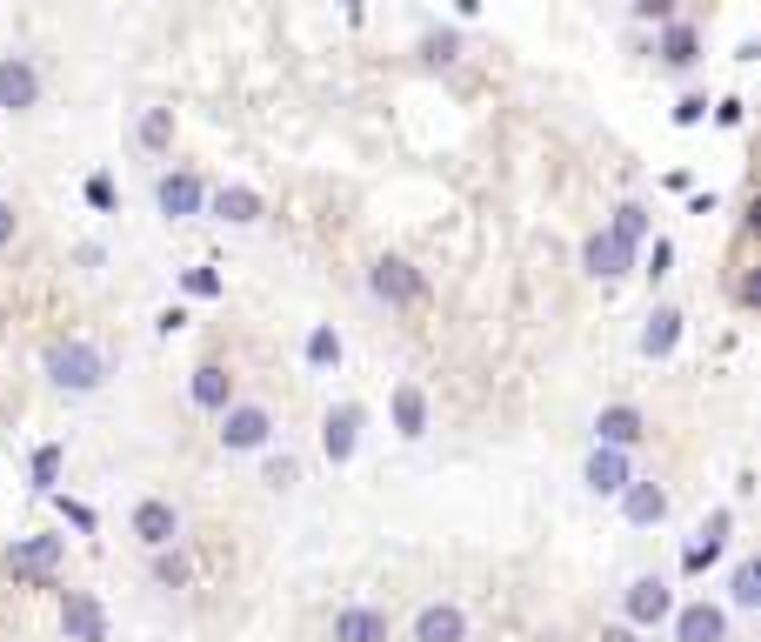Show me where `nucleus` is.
<instances>
[{
    "label": "nucleus",
    "instance_id": "nucleus-1",
    "mask_svg": "<svg viewBox=\"0 0 761 642\" xmlns=\"http://www.w3.org/2000/svg\"><path fill=\"white\" fill-rule=\"evenodd\" d=\"M47 381H54V388H67V395H94V388L108 381V355H101L94 342L67 335V342H54V348H47Z\"/></svg>",
    "mask_w": 761,
    "mask_h": 642
},
{
    "label": "nucleus",
    "instance_id": "nucleus-2",
    "mask_svg": "<svg viewBox=\"0 0 761 642\" xmlns=\"http://www.w3.org/2000/svg\"><path fill=\"white\" fill-rule=\"evenodd\" d=\"M275 442V416L261 409V401H227L221 409V449L227 455H254Z\"/></svg>",
    "mask_w": 761,
    "mask_h": 642
},
{
    "label": "nucleus",
    "instance_id": "nucleus-3",
    "mask_svg": "<svg viewBox=\"0 0 761 642\" xmlns=\"http://www.w3.org/2000/svg\"><path fill=\"white\" fill-rule=\"evenodd\" d=\"M368 288H374V301H388V308H414V301H421V275H414L401 255H381V262L368 268Z\"/></svg>",
    "mask_w": 761,
    "mask_h": 642
},
{
    "label": "nucleus",
    "instance_id": "nucleus-4",
    "mask_svg": "<svg viewBox=\"0 0 761 642\" xmlns=\"http://www.w3.org/2000/svg\"><path fill=\"white\" fill-rule=\"evenodd\" d=\"M355 442H361V409H355V401H342V409L321 416V455H327L334 468L355 462Z\"/></svg>",
    "mask_w": 761,
    "mask_h": 642
},
{
    "label": "nucleus",
    "instance_id": "nucleus-5",
    "mask_svg": "<svg viewBox=\"0 0 761 642\" xmlns=\"http://www.w3.org/2000/svg\"><path fill=\"white\" fill-rule=\"evenodd\" d=\"M60 635H67V642H108V609H101L88 589H67V602H60Z\"/></svg>",
    "mask_w": 761,
    "mask_h": 642
},
{
    "label": "nucleus",
    "instance_id": "nucleus-6",
    "mask_svg": "<svg viewBox=\"0 0 761 642\" xmlns=\"http://www.w3.org/2000/svg\"><path fill=\"white\" fill-rule=\"evenodd\" d=\"M8 569L27 576V583H47V576L60 569V535H21V542L8 549Z\"/></svg>",
    "mask_w": 761,
    "mask_h": 642
},
{
    "label": "nucleus",
    "instance_id": "nucleus-7",
    "mask_svg": "<svg viewBox=\"0 0 761 642\" xmlns=\"http://www.w3.org/2000/svg\"><path fill=\"white\" fill-rule=\"evenodd\" d=\"M622 609H628V629H654V622L674 609V596H668V583H661V576H635V583H628V596H622Z\"/></svg>",
    "mask_w": 761,
    "mask_h": 642
},
{
    "label": "nucleus",
    "instance_id": "nucleus-8",
    "mask_svg": "<svg viewBox=\"0 0 761 642\" xmlns=\"http://www.w3.org/2000/svg\"><path fill=\"white\" fill-rule=\"evenodd\" d=\"M34 101H41V74H34V60L8 54V60H0V108H8V114H27Z\"/></svg>",
    "mask_w": 761,
    "mask_h": 642
},
{
    "label": "nucleus",
    "instance_id": "nucleus-9",
    "mask_svg": "<svg viewBox=\"0 0 761 642\" xmlns=\"http://www.w3.org/2000/svg\"><path fill=\"white\" fill-rule=\"evenodd\" d=\"M581 268L595 275V281H622V275L635 268V248H622L615 234H587V241H581Z\"/></svg>",
    "mask_w": 761,
    "mask_h": 642
},
{
    "label": "nucleus",
    "instance_id": "nucleus-10",
    "mask_svg": "<svg viewBox=\"0 0 761 642\" xmlns=\"http://www.w3.org/2000/svg\"><path fill=\"white\" fill-rule=\"evenodd\" d=\"M641 435H648V422H641V409H628V401H615V409L595 416V449H622L628 455Z\"/></svg>",
    "mask_w": 761,
    "mask_h": 642
},
{
    "label": "nucleus",
    "instance_id": "nucleus-11",
    "mask_svg": "<svg viewBox=\"0 0 761 642\" xmlns=\"http://www.w3.org/2000/svg\"><path fill=\"white\" fill-rule=\"evenodd\" d=\"M622 516H628L635 529H654V522L668 516V489H661V482L628 475V489H622Z\"/></svg>",
    "mask_w": 761,
    "mask_h": 642
},
{
    "label": "nucleus",
    "instance_id": "nucleus-12",
    "mask_svg": "<svg viewBox=\"0 0 761 642\" xmlns=\"http://www.w3.org/2000/svg\"><path fill=\"white\" fill-rule=\"evenodd\" d=\"M414 642H468V616L461 602H428L414 616Z\"/></svg>",
    "mask_w": 761,
    "mask_h": 642
},
{
    "label": "nucleus",
    "instance_id": "nucleus-13",
    "mask_svg": "<svg viewBox=\"0 0 761 642\" xmlns=\"http://www.w3.org/2000/svg\"><path fill=\"white\" fill-rule=\"evenodd\" d=\"M134 535L147 542V549H175V535H181V516H175V502H141L134 509Z\"/></svg>",
    "mask_w": 761,
    "mask_h": 642
},
{
    "label": "nucleus",
    "instance_id": "nucleus-14",
    "mask_svg": "<svg viewBox=\"0 0 761 642\" xmlns=\"http://www.w3.org/2000/svg\"><path fill=\"white\" fill-rule=\"evenodd\" d=\"M154 201H160V214L167 221H188V214H201V181L194 175H160V188H154Z\"/></svg>",
    "mask_w": 761,
    "mask_h": 642
},
{
    "label": "nucleus",
    "instance_id": "nucleus-15",
    "mask_svg": "<svg viewBox=\"0 0 761 642\" xmlns=\"http://www.w3.org/2000/svg\"><path fill=\"white\" fill-rule=\"evenodd\" d=\"M674 348H682V308H654L648 329H641V355H648V362H668Z\"/></svg>",
    "mask_w": 761,
    "mask_h": 642
},
{
    "label": "nucleus",
    "instance_id": "nucleus-16",
    "mask_svg": "<svg viewBox=\"0 0 761 642\" xmlns=\"http://www.w3.org/2000/svg\"><path fill=\"white\" fill-rule=\"evenodd\" d=\"M581 482H587L595 496H622V489H628V455H622V449H595V455H587V468H581Z\"/></svg>",
    "mask_w": 761,
    "mask_h": 642
},
{
    "label": "nucleus",
    "instance_id": "nucleus-17",
    "mask_svg": "<svg viewBox=\"0 0 761 642\" xmlns=\"http://www.w3.org/2000/svg\"><path fill=\"white\" fill-rule=\"evenodd\" d=\"M674 635L682 642H728V616L715 602H689L682 616H674Z\"/></svg>",
    "mask_w": 761,
    "mask_h": 642
},
{
    "label": "nucleus",
    "instance_id": "nucleus-18",
    "mask_svg": "<svg viewBox=\"0 0 761 642\" xmlns=\"http://www.w3.org/2000/svg\"><path fill=\"white\" fill-rule=\"evenodd\" d=\"M188 395H194V409H227V401H234V375L221 368V362H201L194 368V381H188Z\"/></svg>",
    "mask_w": 761,
    "mask_h": 642
},
{
    "label": "nucleus",
    "instance_id": "nucleus-19",
    "mask_svg": "<svg viewBox=\"0 0 761 642\" xmlns=\"http://www.w3.org/2000/svg\"><path fill=\"white\" fill-rule=\"evenodd\" d=\"M728 522H735V516H728V509H715V516H708V529H702V542H689V555H682V569H689V576H702V569H715V562H721Z\"/></svg>",
    "mask_w": 761,
    "mask_h": 642
},
{
    "label": "nucleus",
    "instance_id": "nucleus-20",
    "mask_svg": "<svg viewBox=\"0 0 761 642\" xmlns=\"http://www.w3.org/2000/svg\"><path fill=\"white\" fill-rule=\"evenodd\" d=\"M334 642H388V616L381 609H334Z\"/></svg>",
    "mask_w": 761,
    "mask_h": 642
},
{
    "label": "nucleus",
    "instance_id": "nucleus-21",
    "mask_svg": "<svg viewBox=\"0 0 761 642\" xmlns=\"http://www.w3.org/2000/svg\"><path fill=\"white\" fill-rule=\"evenodd\" d=\"M394 429H401V442H421V435H428V395H421L414 381L394 388Z\"/></svg>",
    "mask_w": 761,
    "mask_h": 642
},
{
    "label": "nucleus",
    "instance_id": "nucleus-22",
    "mask_svg": "<svg viewBox=\"0 0 761 642\" xmlns=\"http://www.w3.org/2000/svg\"><path fill=\"white\" fill-rule=\"evenodd\" d=\"M214 214H221L227 228H254L268 208H261V195H254V188H221V195H214Z\"/></svg>",
    "mask_w": 761,
    "mask_h": 642
},
{
    "label": "nucleus",
    "instance_id": "nucleus-23",
    "mask_svg": "<svg viewBox=\"0 0 761 642\" xmlns=\"http://www.w3.org/2000/svg\"><path fill=\"white\" fill-rule=\"evenodd\" d=\"M661 60H668V67H695V60H702V41H695V27L668 21V27H661Z\"/></svg>",
    "mask_w": 761,
    "mask_h": 642
},
{
    "label": "nucleus",
    "instance_id": "nucleus-24",
    "mask_svg": "<svg viewBox=\"0 0 761 642\" xmlns=\"http://www.w3.org/2000/svg\"><path fill=\"white\" fill-rule=\"evenodd\" d=\"M167 141H175V108H147V114H141V147L160 154Z\"/></svg>",
    "mask_w": 761,
    "mask_h": 642
},
{
    "label": "nucleus",
    "instance_id": "nucleus-25",
    "mask_svg": "<svg viewBox=\"0 0 761 642\" xmlns=\"http://www.w3.org/2000/svg\"><path fill=\"white\" fill-rule=\"evenodd\" d=\"M728 602H735V609H754V602H761V569H754V562H735V576H728Z\"/></svg>",
    "mask_w": 761,
    "mask_h": 642
},
{
    "label": "nucleus",
    "instance_id": "nucleus-26",
    "mask_svg": "<svg viewBox=\"0 0 761 642\" xmlns=\"http://www.w3.org/2000/svg\"><path fill=\"white\" fill-rule=\"evenodd\" d=\"M608 234L622 241V248H635V241L648 234V208H635V201H622V208H615V221H608Z\"/></svg>",
    "mask_w": 761,
    "mask_h": 642
},
{
    "label": "nucleus",
    "instance_id": "nucleus-27",
    "mask_svg": "<svg viewBox=\"0 0 761 642\" xmlns=\"http://www.w3.org/2000/svg\"><path fill=\"white\" fill-rule=\"evenodd\" d=\"M188 576H194V569H188V555L154 549V583H160V589H188Z\"/></svg>",
    "mask_w": 761,
    "mask_h": 642
},
{
    "label": "nucleus",
    "instance_id": "nucleus-28",
    "mask_svg": "<svg viewBox=\"0 0 761 642\" xmlns=\"http://www.w3.org/2000/svg\"><path fill=\"white\" fill-rule=\"evenodd\" d=\"M334 362H342V335L314 329V335H307V368H334Z\"/></svg>",
    "mask_w": 761,
    "mask_h": 642
},
{
    "label": "nucleus",
    "instance_id": "nucleus-29",
    "mask_svg": "<svg viewBox=\"0 0 761 642\" xmlns=\"http://www.w3.org/2000/svg\"><path fill=\"white\" fill-rule=\"evenodd\" d=\"M54 475H60V442L34 449V489H41V496H54Z\"/></svg>",
    "mask_w": 761,
    "mask_h": 642
},
{
    "label": "nucleus",
    "instance_id": "nucleus-30",
    "mask_svg": "<svg viewBox=\"0 0 761 642\" xmlns=\"http://www.w3.org/2000/svg\"><path fill=\"white\" fill-rule=\"evenodd\" d=\"M181 288H188V295H201V301H214V295H221V275H214V268H188V275H181Z\"/></svg>",
    "mask_w": 761,
    "mask_h": 642
},
{
    "label": "nucleus",
    "instance_id": "nucleus-31",
    "mask_svg": "<svg viewBox=\"0 0 761 642\" xmlns=\"http://www.w3.org/2000/svg\"><path fill=\"white\" fill-rule=\"evenodd\" d=\"M421 54H428V60H441V67H448V60L461 54V41H455V34H428V41H421Z\"/></svg>",
    "mask_w": 761,
    "mask_h": 642
},
{
    "label": "nucleus",
    "instance_id": "nucleus-32",
    "mask_svg": "<svg viewBox=\"0 0 761 642\" xmlns=\"http://www.w3.org/2000/svg\"><path fill=\"white\" fill-rule=\"evenodd\" d=\"M628 14H635V21H668L674 0H628Z\"/></svg>",
    "mask_w": 761,
    "mask_h": 642
},
{
    "label": "nucleus",
    "instance_id": "nucleus-33",
    "mask_svg": "<svg viewBox=\"0 0 761 642\" xmlns=\"http://www.w3.org/2000/svg\"><path fill=\"white\" fill-rule=\"evenodd\" d=\"M14 234H21V214H14V201H8V195H0V248H8Z\"/></svg>",
    "mask_w": 761,
    "mask_h": 642
},
{
    "label": "nucleus",
    "instance_id": "nucleus-34",
    "mask_svg": "<svg viewBox=\"0 0 761 642\" xmlns=\"http://www.w3.org/2000/svg\"><path fill=\"white\" fill-rule=\"evenodd\" d=\"M702 114H708V101H702V95H689V101H682V108H674V128H695V121H702Z\"/></svg>",
    "mask_w": 761,
    "mask_h": 642
},
{
    "label": "nucleus",
    "instance_id": "nucleus-35",
    "mask_svg": "<svg viewBox=\"0 0 761 642\" xmlns=\"http://www.w3.org/2000/svg\"><path fill=\"white\" fill-rule=\"evenodd\" d=\"M268 482H275V489H294V482H301V468L281 455V462H268Z\"/></svg>",
    "mask_w": 761,
    "mask_h": 642
},
{
    "label": "nucleus",
    "instance_id": "nucleus-36",
    "mask_svg": "<svg viewBox=\"0 0 761 642\" xmlns=\"http://www.w3.org/2000/svg\"><path fill=\"white\" fill-rule=\"evenodd\" d=\"M674 268V248H668V241H654V255H648V281H661Z\"/></svg>",
    "mask_w": 761,
    "mask_h": 642
},
{
    "label": "nucleus",
    "instance_id": "nucleus-37",
    "mask_svg": "<svg viewBox=\"0 0 761 642\" xmlns=\"http://www.w3.org/2000/svg\"><path fill=\"white\" fill-rule=\"evenodd\" d=\"M88 201H94V208H114V181H108V175H94V181H88Z\"/></svg>",
    "mask_w": 761,
    "mask_h": 642
},
{
    "label": "nucleus",
    "instance_id": "nucleus-38",
    "mask_svg": "<svg viewBox=\"0 0 761 642\" xmlns=\"http://www.w3.org/2000/svg\"><path fill=\"white\" fill-rule=\"evenodd\" d=\"M60 509H67L74 529H94V509H88V502H67V496H60Z\"/></svg>",
    "mask_w": 761,
    "mask_h": 642
},
{
    "label": "nucleus",
    "instance_id": "nucleus-39",
    "mask_svg": "<svg viewBox=\"0 0 761 642\" xmlns=\"http://www.w3.org/2000/svg\"><path fill=\"white\" fill-rule=\"evenodd\" d=\"M741 114H748L741 101H715V121H721V128H741Z\"/></svg>",
    "mask_w": 761,
    "mask_h": 642
},
{
    "label": "nucleus",
    "instance_id": "nucleus-40",
    "mask_svg": "<svg viewBox=\"0 0 761 642\" xmlns=\"http://www.w3.org/2000/svg\"><path fill=\"white\" fill-rule=\"evenodd\" d=\"M602 642H635V629L622 622V629H602Z\"/></svg>",
    "mask_w": 761,
    "mask_h": 642
},
{
    "label": "nucleus",
    "instance_id": "nucleus-41",
    "mask_svg": "<svg viewBox=\"0 0 761 642\" xmlns=\"http://www.w3.org/2000/svg\"><path fill=\"white\" fill-rule=\"evenodd\" d=\"M342 8H348V14H355V8H361V0H342Z\"/></svg>",
    "mask_w": 761,
    "mask_h": 642
}]
</instances>
